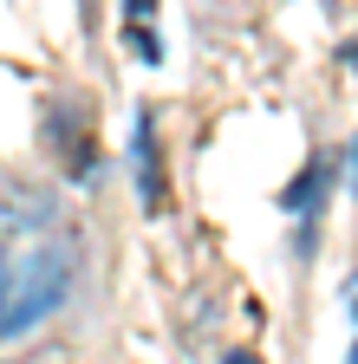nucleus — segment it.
<instances>
[{
  "label": "nucleus",
  "mask_w": 358,
  "mask_h": 364,
  "mask_svg": "<svg viewBox=\"0 0 358 364\" xmlns=\"http://www.w3.org/2000/svg\"><path fill=\"white\" fill-rule=\"evenodd\" d=\"M130 163H137L144 208H150V215H163V208H169V182H163V150H157V117H150V111L130 124Z\"/></svg>",
  "instance_id": "nucleus-2"
},
{
  "label": "nucleus",
  "mask_w": 358,
  "mask_h": 364,
  "mask_svg": "<svg viewBox=\"0 0 358 364\" xmlns=\"http://www.w3.org/2000/svg\"><path fill=\"white\" fill-rule=\"evenodd\" d=\"M221 364H260L254 351H228V358H221Z\"/></svg>",
  "instance_id": "nucleus-5"
},
{
  "label": "nucleus",
  "mask_w": 358,
  "mask_h": 364,
  "mask_svg": "<svg viewBox=\"0 0 358 364\" xmlns=\"http://www.w3.org/2000/svg\"><path fill=\"white\" fill-rule=\"evenodd\" d=\"M352 318H358V287H352ZM345 364H358V338H352V358Z\"/></svg>",
  "instance_id": "nucleus-6"
},
{
  "label": "nucleus",
  "mask_w": 358,
  "mask_h": 364,
  "mask_svg": "<svg viewBox=\"0 0 358 364\" xmlns=\"http://www.w3.org/2000/svg\"><path fill=\"white\" fill-rule=\"evenodd\" d=\"M326 182H332V163H326V156H312V163H306V176L293 182L280 202H287L293 215H306V208H320V189H326Z\"/></svg>",
  "instance_id": "nucleus-3"
},
{
  "label": "nucleus",
  "mask_w": 358,
  "mask_h": 364,
  "mask_svg": "<svg viewBox=\"0 0 358 364\" xmlns=\"http://www.w3.org/2000/svg\"><path fill=\"white\" fill-rule=\"evenodd\" d=\"M150 7H157V0H124V14H130V20H144Z\"/></svg>",
  "instance_id": "nucleus-4"
},
{
  "label": "nucleus",
  "mask_w": 358,
  "mask_h": 364,
  "mask_svg": "<svg viewBox=\"0 0 358 364\" xmlns=\"http://www.w3.org/2000/svg\"><path fill=\"white\" fill-rule=\"evenodd\" d=\"M72 299V247L14 228L0 235V338H26Z\"/></svg>",
  "instance_id": "nucleus-1"
}]
</instances>
